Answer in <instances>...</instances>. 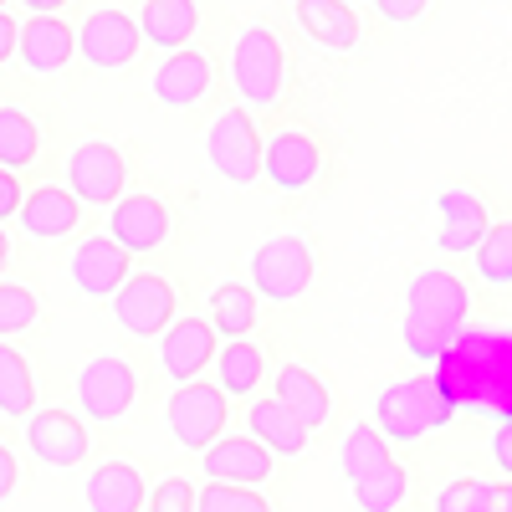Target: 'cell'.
I'll list each match as a JSON object with an SVG mask.
<instances>
[{
    "label": "cell",
    "instance_id": "cell-1",
    "mask_svg": "<svg viewBox=\"0 0 512 512\" xmlns=\"http://www.w3.org/2000/svg\"><path fill=\"white\" fill-rule=\"evenodd\" d=\"M431 374L456 410L512 420V328H466Z\"/></svg>",
    "mask_w": 512,
    "mask_h": 512
},
{
    "label": "cell",
    "instance_id": "cell-2",
    "mask_svg": "<svg viewBox=\"0 0 512 512\" xmlns=\"http://www.w3.org/2000/svg\"><path fill=\"white\" fill-rule=\"evenodd\" d=\"M472 318V287L446 267H425L410 277L405 292V349L420 364H436Z\"/></svg>",
    "mask_w": 512,
    "mask_h": 512
},
{
    "label": "cell",
    "instance_id": "cell-3",
    "mask_svg": "<svg viewBox=\"0 0 512 512\" xmlns=\"http://www.w3.org/2000/svg\"><path fill=\"white\" fill-rule=\"evenodd\" d=\"M456 415V405L446 400L441 379L436 374H415V379H395L384 384L379 400H374V425L390 446H410V441H425L431 431Z\"/></svg>",
    "mask_w": 512,
    "mask_h": 512
},
{
    "label": "cell",
    "instance_id": "cell-4",
    "mask_svg": "<svg viewBox=\"0 0 512 512\" xmlns=\"http://www.w3.org/2000/svg\"><path fill=\"white\" fill-rule=\"evenodd\" d=\"M231 88L246 113H272L287 93V52L272 26H246L231 47Z\"/></svg>",
    "mask_w": 512,
    "mask_h": 512
},
{
    "label": "cell",
    "instance_id": "cell-5",
    "mask_svg": "<svg viewBox=\"0 0 512 512\" xmlns=\"http://www.w3.org/2000/svg\"><path fill=\"white\" fill-rule=\"evenodd\" d=\"M164 420H169V436H175L185 451H210L231 425V395L205 374L185 379V384H175V395H169Z\"/></svg>",
    "mask_w": 512,
    "mask_h": 512
},
{
    "label": "cell",
    "instance_id": "cell-6",
    "mask_svg": "<svg viewBox=\"0 0 512 512\" xmlns=\"http://www.w3.org/2000/svg\"><path fill=\"white\" fill-rule=\"evenodd\" d=\"M313 272H318V262H313V246L303 236H272L251 256V287L262 303H277V308L297 303L313 287Z\"/></svg>",
    "mask_w": 512,
    "mask_h": 512
},
{
    "label": "cell",
    "instance_id": "cell-7",
    "mask_svg": "<svg viewBox=\"0 0 512 512\" xmlns=\"http://www.w3.org/2000/svg\"><path fill=\"white\" fill-rule=\"evenodd\" d=\"M139 369L118 359V354H98L77 369V384H72V395L82 405V415H88L93 425H118L128 410L139 405Z\"/></svg>",
    "mask_w": 512,
    "mask_h": 512
},
{
    "label": "cell",
    "instance_id": "cell-8",
    "mask_svg": "<svg viewBox=\"0 0 512 512\" xmlns=\"http://www.w3.org/2000/svg\"><path fill=\"white\" fill-rule=\"evenodd\" d=\"M205 164L236 190L262 180V134H256V118L246 108L216 113V123L205 134Z\"/></svg>",
    "mask_w": 512,
    "mask_h": 512
},
{
    "label": "cell",
    "instance_id": "cell-9",
    "mask_svg": "<svg viewBox=\"0 0 512 512\" xmlns=\"http://www.w3.org/2000/svg\"><path fill=\"white\" fill-rule=\"evenodd\" d=\"M108 303H113V323L128 338H159L180 318V292L159 272H128V282L108 297Z\"/></svg>",
    "mask_w": 512,
    "mask_h": 512
},
{
    "label": "cell",
    "instance_id": "cell-10",
    "mask_svg": "<svg viewBox=\"0 0 512 512\" xmlns=\"http://www.w3.org/2000/svg\"><path fill=\"white\" fill-rule=\"evenodd\" d=\"M62 175H67L62 185H67L82 205L108 210V205L123 195V185H128V159H123V149L108 144V139H82V144L67 149Z\"/></svg>",
    "mask_w": 512,
    "mask_h": 512
},
{
    "label": "cell",
    "instance_id": "cell-11",
    "mask_svg": "<svg viewBox=\"0 0 512 512\" xmlns=\"http://www.w3.org/2000/svg\"><path fill=\"white\" fill-rule=\"evenodd\" d=\"M108 236L128 251V256H154L159 246H169L175 236V210H169L159 195H144V190H123L113 205H108Z\"/></svg>",
    "mask_w": 512,
    "mask_h": 512
},
{
    "label": "cell",
    "instance_id": "cell-12",
    "mask_svg": "<svg viewBox=\"0 0 512 512\" xmlns=\"http://www.w3.org/2000/svg\"><path fill=\"white\" fill-rule=\"evenodd\" d=\"M323 175V144L303 128H277L272 139H262V180L277 195H303Z\"/></svg>",
    "mask_w": 512,
    "mask_h": 512
},
{
    "label": "cell",
    "instance_id": "cell-13",
    "mask_svg": "<svg viewBox=\"0 0 512 512\" xmlns=\"http://www.w3.org/2000/svg\"><path fill=\"white\" fill-rule=\"evenodd\" d=\"M144 47V31H139V16H128L118 6H103L93 16H82V31H77V52L88 67L98 72H123L128 62L139 57Z\"/></svg>",
    "mask_w": 512,
    "mask_h": 512
},
{
    "label": "cell",
    "instance_id": "cell-14",
    "mask_svg": "<svg viewBox=\"0 0 512 512\" xmlns=\"http://www.w3.org/2000/svg\"><path fill=\"white\" fill-rule=\"evenodd\" d=\"M88 446H93V436H88V425H82V415L57 410V405L26 415V451L41 466H52V472H72V466H82Z\"/></svg>",
    "mask_w": 512,
    "mask_h": 512
},
{
    "label": "cell",
    "instance_id": "cell-15",
    "mask_svg": "<svg viewBox=\"0 0 512 512\" xmlns=\"http://www.w3.org/2000/svg\"><path fill=\"white\" fill-rule=\"evenodd\" d=\"M128 272H134V256H128L108 231L82 236L72 246V256H67V277H72V287L82 297H113L128 282Z\"/></svg>",
    "mask_w": 512,
    "mask_h": 512
},
{
    "label": "cell",
    "instance_id": "cell-16",
    "mask_svg": "<svg viewBox=\"0 0 512 512\" xmlns=\"http://www.w3.org/2000/svg\"><path fill=\"white\" fill-rule=\"evenodd\" d=\"M221 354V333L210 328V318H175L164 333H159V369L185 384V379H200Z\"/></svg>",
    "mask_w": 512,
    "mask_h": 512
},
{
    "label": "cell",
    "instance_id": "cell-17",
    "mask_svg": "<svg viewBox=\"0 0 512 512\" xmlns=\"http://www.w3.org/2000/svg\"><path fill=\"white\" fill-rule=\"evenodd\" d=\"M82 205L67 185H31L21 210H16V226L31 236V241H67L77 226H82Z\"/></svg>",
    "mask_w": 512,
    "mask_h": 512
},
{
    "label": "cell",
    "instance_id": "cell-18",
    "mask_svg": "<svg viewBox=\"0 0 512 512\" xmlns=\"http://www.w3.org/2000/svg\"><path fill=\"white\" fill-rule=\"evenodd\" d=\"M205 456V482H236V487H262L277 472V456L256 436H221Z\"/></svg>",
    "mask_w": 512,
    "mask_h": 512
},
{
    "label": "cell",
    "instance_id": "cell-19",
    "mask_svg": "<svg viewBox=\"0 0 512 512\" xmlns=\"http://www.w3.org/2000/svg\"><path fill=\"white\" fill-rule=\"evenodd\" d=\"M77 57V31L62 16H26L21 41H16V62L36 77H52Z\"/></svg>",
    "mask_w": 512,
    "mask_h": 512
},
{
    "label": "cell",
    "instance_id": "cell-20",
    "mask_svg": "<svg viewBox=\"0 0 512 512\" xmlns=\"http://www.w3.org/2000/svg\"><path fill=\"white\" fill-rule=\"evenodd\" d=\"M210 82H216V67L200 47H180V52H164V62L154 67V98L164 108H195Z\"/></svg>",
    "mask_w": 512,
    "mask_h": 512
},
{
    "label": "cell",
    "instance_id": "cell-21",
    "mask_svg": "<svg viewBox=\"0 0 512 512\" xmlns=\"http://www.w3.org/2000/svg\"><path fill=\"white\" fill-rule=\"evenodd\" d=\"M246 436H256L277 461H292V456H303L308 451V425L297 420L282 400H272V395H251L246 400Z\"/></svg>",
    "mask_w": 512,
    "mask_h": 512
},
{
    "label": "cell",
    "instance_id": "cell-22",
    "mask_svg": "<svg viewBox=\"0 0 512 512\" xmlns=\"http://www.w3.org/2000/svg\"><path fill=\"white\" fill-rule=\"evenodd\" d=\"M272 400H282L297 420L308 425V431H323L328 415H333V395H328V384L308 369V364H282L272 374Z\"/></svg>",
    "mask_w": 512,
    "mask_h": 512
},
{
    "label": "cell",
    "instance_id": "cell-23",
    "mask_svg": "<svg viewBox=\"0 0 512 512\" xmlns=\"http://www.w3.org/2000/svg\"><path fill=\"white\" fill-rule=\"evenodd\" d=\"M88 512H144V497H149V482L134 461H103L98 472L88 477Z\"/></svg>",
    "mask_w": 512,
    "mask_h": 512
},
{
    "label": "cell",
    "instance_id": "cell-24",
    "mask_svg": "<svg viewBox=\"0 0 512 512\" xmlns=\"http://www.w3.org/2000/svg\"><path fill=\"white\" fill-rule=\"evenodd\" d=\"M487 231H492L487 205H482L472 190H446V195H441V231H436V246H441V251H451V256L477 251Z\"/></svg>",
    "mask_w": 512,
    "mask_h": 512
},
{
    "label": "cell",
    "instance_id": "cell-25",
    "mask_svg": "<svg viewBox=\"0 0 512 512\" xmlns=\"http://www.w3.org/2000/svg\"><path fill=\"white\" fill-rule=\"evenodd\" d=\"M297 26L328 52H354L359 36H364L349 0H297Z\"/></svg>",
    "mask_w": 512,
    "mask_h": 512
},
{
    "label": "cell",
    "instance_id": "cell-26",
    "mask_svg": "<svg viewBox=\"0 0 512 512\" xmlns=\"http://www.w3.org/2000/svg\"><path fill=\"white\" fill-rule=\"evenodd\" d=\"M139 31H144L149 47L180 52V47H190L195 31H200V6H195V0H144Z\"/></svg>",
    "mask_w": 512,
    "mask_h": 512
},
{
    "label": "cell",
    "instance_id": "cell-27",
    "mask_svg": "<svg viewBox=\"0 0 512 512\" xmlns=\"http://www.w3.org/2000/svg\"><path fill=\"white\" fill-rule=\"evenodd\" d=\"M216 384L231 400H251L267 379V349L251 344V338H221V354H216Z\"/></svg>",
    "mask_w": 512,
    "mask_h": 512
},
{
    "label": "cell",
    "instance_id": "cell-28",
    "mask_svg": "<svg viewBox=\"0 0 512 512\" xmlns=\"http://www.w3.org/2000/svg\"><path fill=\"white\" fill-rule=\"evenodd\" d=\"M262 323V297L251 282H221L210 292V328L221 338H251Z\"/></svg>",
    "mask_w": 512,
    "mask_h": 512
},
{
    "label": "cell",
    "instance_id": "cell-29",
    "mask_svg": "<svg viewBox=\"0 0 512 512\" xmlns=\"http://www.w3.org/2000/svg\"><path fill=\"white\" fill-rule=\"evenodd\" d=\"M36 369L31 359L11 344V338H0V420H26L36 410Z\"/></svg>",
    "mask_w": 512,
    "mask_h": 512
},
{
    "label": "cell",
    "instance_id": "cell-30",
    "mask_svg": "<svg viewBox=\"0 0 512 512\" xmlns=\"http://www.w3.org/2000/svg\"><path fill=\"white\" fill-rule=\"evenodd\" d=\"M41 164V123L16 108V103H0V169H31Z\"/></svg>",
    "mask_w": 512,
    "mask_h": 512
},
{
    "label": "cell",
    "instance_id": "cell-31",
    "mask_svg": "<svg viewBox=\"0 0 512 512\" xmlns=\"http://www.w3.org/2000/svg\"><path fill=\"white\" fill-rule=\"evenodd\" d=\"M384 461H395V456H390V441L379 436V425H369V420L349 425L344 441H338V466H344V477L359 482V477H369L374 466H384Z\"/></svg>",
    "mask_w": 512,
    "mask_h": 512
},
{
    "label": "cell",
    "instance_id": "cell-32",
    "mask_svg": "<svg viewBox=\"0 0 512 512\" xmlns=\"http://www.w3.org/2000/svg\"><path fill=\"white\" fill-rule=\"evenodd\" d=\"M349 487H354L359 512H400V502H405V492H410V477H405L400 461H384V466H374L369 477H359V482H349Z\"/></svg>",
    "mask_w": 512,
    "mask_h": 512
},
{
    "label": "cell",
    "instance_id": "cell-33",
    "mask_svg": "<svg viewBox=\"0 0 512 512\" xmlns=\"http://www.w3.org/2000/svg\"><path fill=\"white\" fill-rule=\"evenodd\" d=\"M41 328V303L26 282H6L0 277V338H21Z\"/></svg>",
    "mask_w": 512,
    "mask_h": 512
},
{
    "label": "cell",
    "instance_id": "cell-34",
    "mask_svg": "<svg viewBox=\"0 0 512 512\" xmlns=\"http://www.w3.org/2000/svg\"><path fill=\"white\" fill-rule=\"evenodd\" d=\"M477 277L487 287H507L512 282V221L492 226L477 246Z\"/></svg>",
    "mask_w": 512,
    "mask_h": 512
},
{
    "label": "cell",
    "instance_id": "cell-35",
    "mask_svg": "<svg viewBox=\"0 0 512 512\" xmlns=\"http://www.w3.org/2000/svg\"><path fill=\"white\" fill-rule=\"evenodd\" d=\"M195 512H272V502L256 487H236V482H205L195 497Z\"/></svg>",
    "mask_w": 512,
    "mask_h": 512
},
{
    "label": "cell",
    "instance_id": "cell-36",
    "mask_svg": "<svg viewBox=\"0 0 512 512\" xmlns=\"http://www.w3.org/2000/svg\"><path fill=\"white\" fill-rule=\"evenodd\" d=\"M487 502H492V482L482 477H461L436 492V512H487Z\"/></svg>",
    "mask_w": 512,
    "mask_h": 512
},
{
    "label": "cell",
    "instance_id": "cell-37",
    "mask_svg": "<svg viewBox=\"0 0 512 512\" xmlns=\"http://www.w3.org/2000/svg\"><path fill=\"white\" fill-rule=\"evenodd\" d=\"M195 497H200L195 482H185V477H164L159 487H149L144 512H195Z\"/></svg>",
    "mask_w": 512,
    "mask_h": 512
},
{
    "label": "cell",
    "instance_id": "cell-38",
    "mask_svg": "<svg viewBox=\"0 0 512 512\" xmlns=\"http://www.w3.org/2000/svg\"><path fill=\"white\" fill-rule=\"evenodd\" d=\"M21 200H26V185H21V175H16V169H0V226H6V221H16Z\"/></svg>",
    "mask_w": 512,
    "mask_h": 512
},
{
    "label": "cell",
    "instance_id": "cell-39",
    "mask_svg": "<svg viewBox=\"0 0 512 512\" xmlns=\"http://www.w3.org/2000/svg\"><path fill=\"white\" fill-rule=\"evenodd\" d=\"M425 6H431V0H374V11H379L384 21H395V26L420 21V16H425Z\"/></svg>",
    "mask_w": 512,
    "mask_h": 512
},
{
    "label": "cell",
    "instance_id": "cell-40",
    "mask_svg": "<svg viewBox=\"0 0 512 512\" xmlns=\"http://www.w3.org/2000/svg\"><path fill=\"white\" fill-rule=\"evenodd\" d=\"M16 487H21V461H16V451L6 441H0V502H6Z\"/></svg>",
    "mask_w": 512,
    "mask_h": 512
},
{
    "label": "cell",
    "instance_id": "cell-41",
    "mask_svg": "<svg viewBox=\"0 0 512 512\" xmlns=\"http://www.w3.org/2000/svg\"><path fill=\"white\" fill-rule=\"evenodd\" d=\"M492 461H497V472L512 477V420H497V431H492Z\"/></svg>",
    "mask_w": 512,
    "mask_h": 512
},
{
    "label": "cell",
    "instance_id": "cell-42",
    "mask_svg": "<svg viewBox=\"0 0 512 512\" xmlns=\"http://www.w3.org/2000/svg\"><path fill=\"white\" fill-rule=\"evenodd\" d=\"M16 41H21V21L11 11H0V67L16 62Z\"/></svg>",
    "mask_w": 512,
    "mask_h": 512
},
{
    "label": "cell",
    "instance_id": "cell-43",
    "mask_svg": "<svg viewBox=\"0 0 512 512\" xmlns=\"http://www.w3.org/2000/svg\"><path fill=\"white\" fill-rule=\"evenodd\" d=\"M487 512H512V482L492 487V502H487Z\"/></svg>",
    "mask_w": 512,
    "mask_h": 512
},
{
    "label": "cell",
    "instance_id": "cell-44",
    "mask_svg": "<svg viewBox=\"0 0 512 512\" xmlns=\"http://www.w3.org/2000/svg\"><path fill=\"white\" fill-rule=\"evenodd\" d=\"M21 6H26L31 16H57V11L67 6V0H21Z\"/></svg>",
    "mask_w": 512,
    "mask_h": 512
},
{
    "label": "cell",
    "instance_id": "cell-45",
    "mask_svg": "<svg viewBox=\"0 0 512 512\" xmlns=\"http://www.w3.org/2000/svg\"><path fill=\"white\" fill-rule=\"evenodd\" d=\"M6 267H11V236H6V226H0V277H6Z\"/></svg>",
    "mask_w": 512,
    "mask_h": 512
},
{
    "label": "cell",
    "instance_id": "cell-46",
    "mask_svg": "<svg viewBox=\"0 0 512 512\" xmlns=\"http://www.w3.org/2000/svg\"><path fill=\"white\" fill-rule=\"evenodd\" d=\"M0 11H6V0H0Z\"/></svg>",
    "mask_w": 512,
    "mask_h": 512
},
{
    "label": "cell",
    "instance_id": "cell-47",
    "mask_svg": "<svg viewBox=\"0 0 512 512\" xmlns=\"http://www.w3.org/2000/svg\"><path fill=\"white\" fill-rule=\"evenodd\" d=\"M349 6H359V0H349Z\"/></svg>",
    "mask_w": 512,
    "mask_h": 512
}]
</instances>
